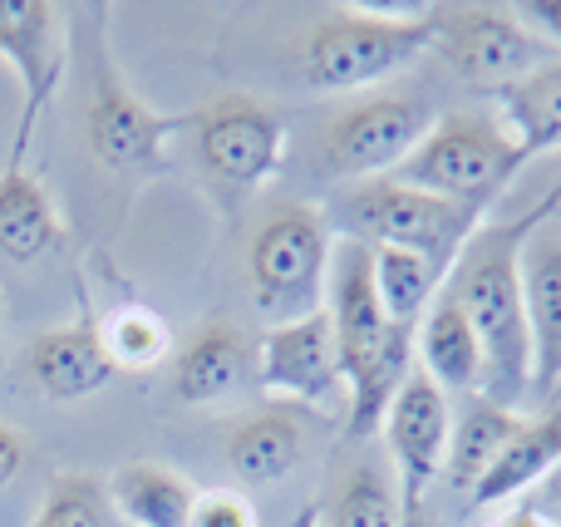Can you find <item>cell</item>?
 <instances>
[{
    "mask_svg": "<svg viewBox=\"0 0 561 527\" xmlns=\"http://www.w3.org/2000/svg\"><path fill=\"white\" fill-rule=\"evenodd\" d=\"M561 207V183L537 197L533 213L503 217V222H483L444 286L458 296L468 325L483 351V400L517 404L533 394V341H527V301H523V247L533 242L537 227L552 222Z\"/></svg>",
    "mask_w": 561,
    "mask_h": 527,
    "instance_id": "1",
    "label": "cell"
},
{
    "mask_svg": "<svg viewBox=\"0 0 561 527\" xmlns=\"http://www.w3.org/2000/svg\"><path fill=\"white\" fill-rule=\"evenodd\" d=\"M325 311L335 331L340 380H345V439H369L414 370V331L385 316L365 242H340Z\"/></svg>",
    "mask_w": 561,
    "mask_h": 527,
    "instance_id": "2",
    "label": "cell"
},
{
    "mask_svg": "<svg viewBox=\"0 0 561 527\" xmlns=\"http://www.w3.org/2000/svg\"><path fill=\"white\" fill-rule=\"evenodd\" d=\"M325 222H335L345 232V242L414 252L438 276H448L488 217L478 207L419 193V187L394 183V177H369V183H345L330 197Z\"/></svg>",
    "mask_w": 561,
    "mask_h": 527,
    "instance_id": "3",
    "label": "cell"
},
{
    "mask_svg": "<svg viewBox=\"0 0 561 527\" xmlns=\"http://www.w3.org/2000/svg\"><path fill=\"white\" fill-rule=\"evenodd\" d=\"M434 5H345L300 39V79L320 94H345L414 65L434 49Z\"/></svg>",
    "mask_w": 561,
    "mask_h": 527,
    "instance_id": "4",
    "label": "cell"
},
{
    "mask_svg": "<svg viewBox=\"0 0 561 527\" xmlns=\"http://www.w3.org/2000/svg\"><path fill=\"white\" fill-rule=\"evenodd\" d=\"M523 168H527V153L503 128V118L483 114V108H458V114L434 118L424 144L389 177L419 187V193H434V197H448V203L488 213L513 187V177Z\"/></svg>",
    "mask_w": 561,
    "mask_h": 527,
    "instance_id": "5",
    "label": "cell"
},
{
    "mask_svg": "<svg viewBox=\"0 0 561 527\" xmlns=\"http://www.w3.org/2000/svg\"><path fill=\"white\" fill-rule=\"evenodd\" d=\"M247 272L256 286V311L276 316V325L325 306L330 272V222L320 207L286 203L262 222L247 256Z\"/></svg>",
    "mask_w": 561,
    "mask_h": 527,
    "instance_id": "6",
    "label": "cell"
},
{
    "mask_svg": "<svg viewBox=\"0 0 561 527\" xmlns=\"http://www.w3.org/2000/svg\"><path fill=\"white\" fill-rule=\"evenodd\" d=\"M187 128H193L197 168H203L207 187L227 207L247 203L276 173L280 153H286V124H280V114L242 94H227L217 104L197 108Z\"/></svg>",
    "mask_w": 561,
    "mask_h": 527,
    "instance_id": "7",
    "label": "cell"
},
{
    "mask_svg": "<svg viewBox=\"0 0 561 527\" xmlns=\"http://www.w3.org/2000/svg\"><path fill=\"white\" fill-rule=\"evenodd\" d=\"M193 124V114H158L148 108L124 75L114 69L108 49H94V94L84 104V138L94 163H104L118 177H153L168 168L173 134Z\"/></svg>",
    "mask_w": 561,
    "mask_h": 527,
    "instance_id": "8",
    "label": "cell"
},
{
    "mask_svg": "<svg viewBox=\"0 0 561 527\" xmlns=\"http://www.w3.org/2000/svg\"><path fill=\"white\" fill-rule=\"evenodd\" d=\"M434 49L468 84L507 89L552 65V45L517 20L513 5H434Z\"/></svg>",
    "mask_w": 561,
    "mask_h": 527,
    "instance_id": "9",
    "label": "cell"
},
{
    "mask_svg": "<svg viewBox=\"0 0 561 527\" xmlns=\"http://www.w3.org/2000/svg\"><path fill=\"white\" fill-rule=\"evenodd\" d=\"M0 59L20 79V124L5 168H25L30 138L69 69V15L55 0H0Z\"/></svg>",
    "mask_w": 561,
    "mask_h": 527,
    "instance_id": "10",
    "label": "cell"
},
{
    "mask_svg": "<svg viewBox=\"0 0 561 527\" xmlns=\"http://www.w3.org/2000/svg\"><path fill=\"white\" fill-rule=\"evenodd\" d=\"M434 104L424 94H379L345 108L320 138V163L345 183L389 177L434 128Z\"/></svg>",
    "mask_w": 561,
    "mask_h": 527,
    "instance_id": "11",
    "label": "cell"
},
{
    "mask_svg": "<svg viewBox=\"0 0 561 527\" xmlns=\"http://www.w3.org/2000/svg\"><path fill=\"white\" fill-rule=\"evenodd\" d=\"M385 444L389 459H394V489L399 503L409 508H424L434 479L448 463V439H454V410H448V394L428 380V370H409V380L399 385L394 404L385 414Z\"/></svg>",
    "mask_w": 561,
    "mask_h": 527,
    "instance_id": "12",
    "label": "cell"
},
{
    "mask_svg": "<svg viewBox=\"0 0 561 527\" xmlns=\"http://www.w3.org/2000/svg\"><path fill=\"white\" fill-rule=\"evenodd\" d=\"M256 385L266 394H280V400L310 404V410L345 394L340 360H335V331H330L325 306L300 316V321L262 331V341H256Z\"/></svg>",
    "mask_w": 561,
    "mask_h": 527,
    "instance_id": "13",
    "label": "cell"
},
{
    "mask_svg": "<svg viewBox=\"0 0 561 527\" xmlns=\"http://www.w3.org/2000/svg\"><path fill=\"white\" fill-rule=\"evenodd\" d=\"M20 370L35 380V390L45 400H89L114 380V360L104 351V331L89 316V306H79V321L49 325L20 351Z\"/></svg>",
    "mask_w": 561,
    "mask_h": 527,
    "instance_id": "14",
    "label": "cell"
},
{
    "mask_svg": "<svg viewBox=\"0 0 561 527\" xmlns=\"http://www.w3.org/2000/svg\"><path fill=\"white\" fill-rule=\"evenodd\" d=\"M523 301H527V341H533V394L561 385V232L552 222L537 227L523 247Z\"/></svg>",
    "mask_w": 561,
    "mask_h": 527,
    "instance_id": "15",
    "label": "cell"
},
{
    "mask_svg": "<svg viewBox=\"0 0 561 527\" xmlns=\"http://www.w3.org/2000/svg\"><path fill=\"white\" fill-rule=\"evenodd\" d=\"M557 463H561V410H547L537 420L517 424V434L497 449V459L473 483L468 503L473 508H493V503H507L517 493H533Z\"/></svg>",
    "mask_w": 561,
    "mask_h": 527,
    "instance_id": "16",
    "label": "cell"
},
{
    "mask_svg": "<svg viewBox=\"0 0 561 527\" xmlns=\"http://www.w3.org/2000/svg\"><path fill=\"white\" fill-rule=\"evenodd\" d=\"M252 365V345L232 321H203L193 341L178 351L173 394L183 404H217L247 380Z\"/></svg>",
    "mask_w": 561,
    "mask_h": 527,
    "instance_id": "17",
    "label": "cell"
},
{
    "mask_svg": "<svg viewBox=\"0 0 561 527\" xmlns=\"http://www.w3.org/2000/svg\"><path fill=\"white\" fill-rule=\"evenodd\" d=\"M419 370H428V380L444 394L483 385V351H478L473 325L448 286H438L419 321Z\"/></svg>",
    "mask_w": 561,
    "mask_h": 527,
    "instance_id": "18",
    "label": "cell"
},
{
    "mask_svg": "<svg viewBox=\"0 0 561 527\" xmlns=\"http://www.w3.org/2000/svg\"><path fill=\"white\" fill-rule=\"evenodd\" d=\"M104 489L128 527H193L197 483L168 463H118Z\"/></svg>",
    "mask_w": 561,
    "mask_h": 527,
    "instance_id": "19",
    "label": "cell"
},
{
    "mask_svg": "<svg viewBox=\"0 0 561 527\" xmlns=\"http://www.w3.org/2000/svg\"><path fill=\"white\" fill-rule=\"evenodd\" d=\"M59 242H65V222L39 177H30L25 168H0V256L30 266Z\"/></svg>",
    "mask_w": 561,
    "mask_h": 527,
    "instance_id": "20",
    "label": "cell"
},
{
    "mask_svg": "<svg viewBox=\"0 0 561 527\" xmlns=\"http://www.w3.org/2000/svg\"><path fill=\"white\" fill-rule=\"evenodd\" d=\"M493 104L503 128L527 153V163L542 153H557L561 148V59L533 69L527 79H517L507 89H493Z\"/></svg>",
    "mask_w": 561,
    "mask_h": 527,
    "instance_id": "21",
    "label": "cell"
},
{
    "mask_svg": "<svg viewBox=\"0 0 561 527\" xmlns=\"http://www.w3.org/2000/svg\"><path fill=\"white\" fill-rule=\"evenodd\" d=\"M300 444L306 439H300V424L290 414H252V420L227 429V469L252 489H266V483H280L286 473H296Z\"/></svg>",
    "mask_w": 561,
    "mask_h": 527,
    "instance_id": "22",
    "label": "cell"
},
{
    "mask_svg": "<svg viewBox=\"0 0 561 527\" xmlns=\"http://www.w3.org/2000/svg\"><path fill=\"white\" fill-rule=\"evenodd\" d=\"M517 424H523L517 410L473 394V400L463 404V414H458V424H454V439H448V463H444L448 479H454L458 489L473 493V483L483 479V469L497 459V449L517 434Z\"/></svg>",
    "mask_w": 561,
    "mask_h": 527,
    "instance_id": "23",
    "label": "cell"
},
{
    "mask_svg": "<svg viewBox=\"0 0 561 527\" xmlns=\"http://www.w3.org/2000/svg\"><path fill=\"white\" fill-rule=\"evenodd\" d=\"M369 276H375V296L385 306V316L404 331H419L434 291L444 286V276L414 252H394V247H369Z\"/></svg>",
    "mask_w": 561,
    "mask_h": 527,
    "instance_id": "24",
    "label": "cell"
},
{
    "mask_svg": "<svg viewBox=\"0 0 561 527\" xmlns=\"http://www.w3.org/2000/svg\"><path fill=\"white\" fill-rule=\"evenodd\" d=\"M99 331H104V351H108V360H114L118 375L158 370V365L168 360V351H173V335H168L163 316L138 306V301L118 306L108 321H99Z\"/></svg>",
    "mask_w": 561,
    "mask_h": 527,
    "instance_id": "25",
    "label": "cell"
},
{
    "mask_svg": "<svg viewBox=\"0 0 561 527\" xmlns=\"http://www.w3.org/2000/svg\"><path fill=\"white\" fill-rule=\"evenodd\" d=\"M399 518H404L399 489L375 463H355V469L335 483L330 527H399Z\"/></svg>",
    "mask_w": 561,
    "mask_h": 527,
    "instance_id": "26",
    "label": "cell"
},
{
    "mask_svg": "<svg viewBox=\"0 0 561 527\" xmlns=\"http://www.w3.org/2000/svg\"><path fill=\"white\" fill-rule=\"evenodd\" d=\"M30 527H114L108 489L89 473H55Z\"/></svg>",
    "mask_w": 561,
    "mask_h": 527,
    "instance_id": "27",
    "label": "cell"
},
{
    "mask_svg": "<svg viewBox=\"0 0 561 527\" xmlns=\"http://www.w3.org/2000/svg\"><path fill=\"white\" fill-rule=\"evenodd\" d=\"M193 527H256V513L242 493H197Z\"/></svg>",
    "mask_w": 561,
    "mask_h": 527,
    "instance_id": "28",
    "label": "cell"
},
{
    "mask_svg": "<svg viewBox=\"0 0 561 527\" xmlns=\"http://www.w3.org/2000/svg\"><path fill=\"white\" fill-rule=\"evenodd\" d=\"M513 10L537 39H547L552 49H561V0H517Z\"/></svg>",
    "mask_w": 561,
    "mask_h": 527,
    "instance_id": "29",
    "label": "cell"
},
{
    "mask_svg": "<svg viewBox=\"0 0 561 527\" xmlns=\"http://www.w3.org/2000/svg\"><path fill=\"white\" fill-rule=\"evenodd\" d=\"M25 459H30V439L20 429H10V424H0V489L25 469Z\"/></svg>",
    "mask_w": 561,
    "mask_h": 527,
    "instance_id": "30",
    "label": "cell"
},
{
    "mask_svg": "<svg viewBox=\"0 0 561 527\" xmlns=\"http://www.w3.org/2000/svg\"><path fill=\"white\" fill-rule=\"evenodd\" d=\"M527 508H533L537 518H547V523L561 527V463H557L552 473H547L542 483H537V493L527 499Z\"/></svg>",
    "mask_w": 561,
    "mask_h": 527,
    "instance_id": "31",
    "label": "cell"
},
{
    "mask_svg": "<svg viewBox=\"0 0 561 527\" xmlns=\"http://www.w3.org/2000/svg\"><path fill=\"white\" fill-rule=\"evenodd\" d=\"M497 527H557V523L537 518V513H533V508H517V513H507V518H503V523H497Z\"/></svg>",
    "mask_w": 561,
    "mask_h": 527,
    "instance_id": "32",
    "label": "cell"
},
{
    "mask_svg": "<svg viewBox=\"0 0 561 527\" xmlns=\"http://www.w3.org/2000/svg\"><path fill=\"white\" fill-rule=\"evenodd\" d=\"M399 527H434V518H428V508H409L404 518H399Z\"/></svg>",
    "mask_w": 561,
    "mask_h": 527,
    "instance_id": "33",
    "label": "cell"
},
{
    "mask_svg": "<svg viewBox=\"0 0 561 527\" xmlns=\"http://www.w3.org/2000/svg\"><path fill=\"white\" fill-rule=\"evenodd\" d=\"M290 527H320V508L310 503V508H300L296 518H290Z\"/></svg>",
    "mask_w": 561,
    "mask_h": 527,
    "instance_id": "34",
    "label": "cell"
}]
</instances>
